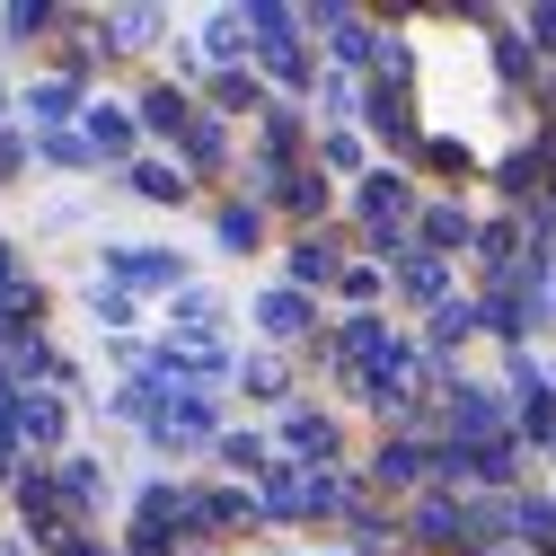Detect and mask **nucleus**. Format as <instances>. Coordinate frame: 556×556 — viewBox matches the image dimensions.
Returning <instances> with one entry per match:
<instances>
[{
  "mask_svg": "<svg viewBox=\"0 0 556 556\" xmlns=\"http://www.w3.org/2000/svg\"><path fill=\"white\" fill-rule=\"evenodd\" d=\"M265 327H274V336H292V327H301V301H292V292H274V301H265Z\"/></svg>",
  "mask_w": 556,
  "mask_h": 556,
  "instance_id": "obj_1",
  "label": "nucleus"
}]
</instances>
